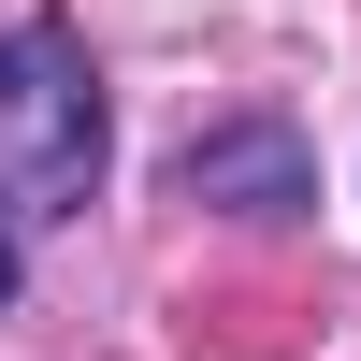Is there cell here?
<instances>
[{
	"instance_id": "cell-1",
	"label": "cell",
	"mask_w": 361,
	"mask_h": 361,
	"mask_svg": "<svg viewBox=\"0 0 361 361\" xmlns=\"http://www.w3.org/2000/svg\"><path fill=\"white\" fill-rule=\"evenodd\" d=\"M102 202V58L73 15L0 29V231Z\"/></svg>"
},
{
	"instance_id": "cell-2",
	"label": "cell",
	"mask_w": 361,
	"mask_h": 361,
	"mask_svg": "<svg viewBox=\"0 0 361 361\" xmlns=\"http://www.w3.org/2000/svg\"><path fill=\"white\" fill-rule=\"evenodd\" d=\"M173 202H217V217H304V202H318V145L289 130V116L188 130V159H173Z\"/></svg>"
},
{
	"instance_id": "cell-3",
	"label": "cell",
	"mask_w": 361,
	"mask_h": 361,
	"mask_svg": "<svg viewBox=\"0 0 361 361\" xmlns=\"http://www.w3.org/2000/svg\"><path fill=\"white\" fill-rule=\"evenodd\" d=\"M0 318H15V231H0Z\"/></svg>"
}]
</instances>
